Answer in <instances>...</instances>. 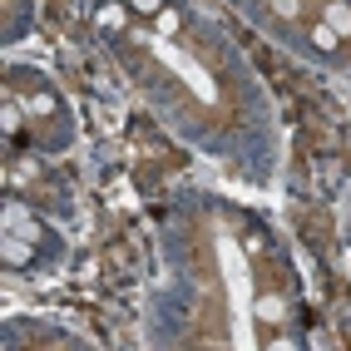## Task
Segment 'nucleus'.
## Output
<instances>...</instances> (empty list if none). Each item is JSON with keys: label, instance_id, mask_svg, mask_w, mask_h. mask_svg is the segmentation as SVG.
Returning a JSON list of instances; mask_svg holds the SVG:
<instances>
[{"label": "nucleus", "instance_id": "5", "mask_svg": "<svg viewBox=\"0 0 351 351\" xmlns=\"http://www.w3.org/2000/svg\"><path fill=\"white\" fill-rule=\"evenodd\" d=\"M257 317H263V322H282V302H277V297H263V302H257Z\"/></svg>", "mask_w": 351, "mask_h": 351}, {"label": "nucleus", "instance_id": "1", "mask_svg": "<svg viewBox=\"0 0 351 351\" xmlns=\"http://www.w3.org/2000/svg\"><path fill=\"white\" fill-rule=\"evenodd\" d=\"M0 257H5V267H30L35 243H25V238H5V243H0Z\"/></svg>", "mask_w": 351, "mask_h": 351}, {"label": "nucleus", "instance_id": "2", "mask_svg": "<svg viewBox=\"0 0 351 351\" xmlns=\"http://www.w3.org/2000/svg\"><path fill=\"white\" fill-rule=\"evenodd\" d=\"M95 20H99L104 30H124V25H129V5H119V0H114V5H99Z\"/></svg>", "mask_w": 351, "mask_h": 351}, {"label": "nucleus", "instance_id": "6", "mask_svg": "<svg viewBox=\"0 0 351 351\" xmlns=\"http://www.w3.org/2000/svg\"><path fill=\"white\" fill-rule=\"evenodd\" d=\"M30 114H55V95H35L30 99Z\"/></svg>", "mask_w": 351, "mask_h": 351}, {"label": "nucleus", "instance_id": "3", "mask_svg": "<svg viewBox=\"0 0 351 351\" xmlns=\"http://www.w3.org/2000/svg\"><path fill=\"white\" fill-rule=\"evenodd\" d=\"M326 25H332L337 35H351V5H341V0H332V5H326Z\"/></svg>", "mask_w": 351, "mask_h": 351}, {"label": "nucleus", "instance_id": "4", "mask_svg": "<svg viewBox=\"0 0 351 351\" xmlns=\"http://www.w3.org/2000/svg\"><path fill=\"white\" fill-rule=\"evenodd\" d=\"M312 45H317L322 55H332L337 45H341V35H337V30H332V25H326V20H322V25H312Z\"/></svg>", "mask_w": 351, "mask_h": 351}, {"label": "nucleus", "instance_id": "7", "mask_svg": "<svg viewBox=\"0 0 351 351\" xmlns=\"http://www.w3.org/2000/svg\"><path fill=\"white\" fill-rule=\"evenodd\" d=\"M129 10H138V15H158L163 0H129Z\"/></svg>", "mask_w": 351, "mask_h": 351}, {"label": "nucleus", "instance_id": "9", "mask_svg": "<svg viewBox=\"0 0 351 351\" xmlns=\"http://www.w3.org/2000/svg\"><path fill=\"white\" fill-rule=\"evenodd\" d=\"M158 30L173 35V30H178V15H173V10H158Z\"/></svg>", "mask_w": 351, "mask_h": 351}, {"label": "nucleus", "instance_id": "8", "mask_svg": "<svg viewBox=\"0 0 351 351\" xmlns=\"http://www.w3.org/2000/svg\"><path fill=\"white\" fill-rule=\"evenodd\" d=\"M272 10L292 20V15H302V0H272Z\"/></svg>", "mask_w": 351, "mask_h": 351}]
</instances>
